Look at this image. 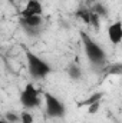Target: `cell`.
<instances>
[{
    "label": "cell",
    "instance_id": "7",
    "mask_svg": "<svg viewBox=\"0 0 122 123\" xmlns=\"http://www.w3.org/2000/svg\"><path fill=\"white\" fill-rule=\"evenodd\" d=\"M22 23L25 27H30V29H36L40 26L42 23V17L40 16H29V17H23Z\"/></svg>",
    "mask_w": 122,
    "mask_h": 123
},
{
    "label": "cell",
    "instance_id": "11",
    "mask_svg": "<svg viewBox=\"0 0 122 123\" xmlns=\"http://www.w3.org/2000/svg\"><path fill=\"white\" fill-rule=\"evenodd\" d=\"M92 13H95L96 16H106V9L103 7V4L98 3V4H95V6H93Z\"/></svg>",
    "mask_w": 122,
    "mask_h": 123
},
{
    "label": "cell",
    "instance_id": "14",
    "mask_svg": "<svg viewBox=\"0 0 122 123\" xmlns=\"http://www.w3.org/2000/svg\"><path fill=\"white\" fill-rule=\"evenodd\" d=\"M89 25H93L95 29H98L99 27V16H96L95 13H92L91 14V23Z\"/></svg>",
    "mask_w": 122,
    "mask_h": 123
},
{
    "label": "cell",
    "instance_id": "4",
    "mask_svg": "<svg viewBox=\"0 0 122 123\" xmlns=\"http://www.w3.org/2000/svg\"><path fill=\"white\" fill-rule=\"evenodd\" d=\"M20 102L25 107H36L39 105V92L34 89L33 85H26L25 90L22 92Z\"/></svg>",
    "mask_w": 122,
    "mask_h": 123
},
{
    "label": "cell",
    "instance_id": "1",
    "mask_svg": "<svg viewBox=\"0 0 122 123\" xmlns=\"http://www.w3.org/2000/svg\"><path fill=\"white\" fill-rule=\"evenodd\" d=\"M81 37H82V42H83V46H85V52H86V56L89 57V60L93 64L103 63L105 62V57H106L103 49L98 43H95L85 31H81Z\"/></svg>",
    "mask_w": 122,
    "mask_h": 123
},
{
    "label": "cell",
    "instance_id": "15",
    "mask_svg": "<svg viewBox=\"0 0 122 123\" xmlns=\"http://www.w3.org/2000/svg\"><path fill=\"white\" fill-rule=\"evenodd\" d=\"M98 110H99V102H95V103H92V105H89V107H88V112H89L91 115L96 113Z\"/></svg>",
    "mask_w": 122,
    "mask_h": 123
},
{
    "label": "cell",
    "instance_id": "5",
    "mask_svg": "<svg viewBox=\"0 0 122 123\" xmlns=\"http://www.w3.org/2000/svg\"><path fill=\"white\" fill-rule=\"evenodd\" d=\"M42 14V4L39 3V0H29L26 7L22 12L23 17H29V16H40Z\"/></svg>",
    "mask_w": 122,
    "mask_h": 123
},
{
    "label": "cell",
    "instance_id": "9",
    "mask_svg": "<svg viewBox=\"0 0 122 123\" xmlns=\"http://www.w3.org/2000/svg\"><path fill=\"white\" fill-rule=\"evenodd\" d=\"M69 76H70L72 79H79V77H81V69H79L78 64L72 63V64L69 66Z\"/></svg>",
    "mask_w": 122,
    "mask_h": 123
},
{
    "label": "cell",
    "instance_id": "8",
    "mask_svg": "<svg viewBox=\"0 0 122 123\" xmlns=\"http://www.w3.org/2000/svg\"><path fill=\"white\" fill-rule=\"evenodd\" d=\"M91 14H92V12L88 10V9H79V10L76 12V16H79V17L83 20V23H86V25L91 23Z\"/></svg>",
    "mask_w": 122,
    "mask_h": 123
},
{
    "label": "cell",
    "instance_id": "10",
    "mask_svg": "<svg viewBox=\"0 0 122 123\" xmlns=\"http://www.w3.org/2000/svg\"><path fill=\"white\" fill-rule=\"evenodd\" d=\"M101 96H102V93H95V94H92L89 99H86L85 102H82L81 103V106H89V105H92V103H95V102H99L101 100Z\"/></svg>",
    "mask_w": 122,
    "mask_h": 123
},
{
    "label": "cell",
    "instance_id": "2",
    "mask_svg": "<svg viewBox=\"0 0 122 123\" xmlns=\"http://www.w3.org/2000/svg\"><path fill=\"white\" fill-rule=\"evenodd\" d=\"M26 59H27V66H29V72L30 74L34 77V79H42V77H46L52 69L50 66L43 60L40 59L39 56H36L34 53L32 52H26Z\"/></svg>",
    "mask_w": 122,
    "mask_h": 123
},
{
    "label": "cell",
    "instance_id": "3",
    "mask_svg": "<svg viewBox=\"0 0 122 123\" xmlns=\"http://www.w3.org/2000/svg\"><path fill=\"white\" fill-rule=\"evenodd\" d=\"M45 100H46V112L52 117H61L65 115V106L62 105L59 99H56L50 93H45Z\"/></svg>",
    "mask_w": 122,
    "mask_h": 123
},
{
    "label": "cell",
    "instance_id": "6",
    "mask_svg": "<svg viewBox=\"0 0 122 123\" xmlns=\"http://www.w3.org/2000/svg\"><path fill=\"white\" fill-rule=\"evenodd\" d=\"M108 36H109V40L114 43V44H119L122 40V25L121 22H115L114 25L109 26L108 29Z\"/></svg>",
    "mask_w": 122,
    "mask_h": 123
},
{
    "label": "cell",
    "instance_id": "12",
    "mask_svg": "<svg viewBox=\"0 0 122 123\" xmlns=\"http://www.w3.org/2000/svg\"><path fill=\"white\" fill-rule=\"evenodd\" d=\"M20 120H22V123H33V116L29 112H23L20 116Z\"/></svg>",
    "mask_w": 122,
    "mask_h": 123
},
{
    "label": "cell",
    "instance_id": "16",
    "mask_svg": "<svg viewBox=\"0 0 122 123\" xmlns=\"http://www.w3.org/2000/svg\"><path fill=\"white\" fill-rule=\"evenodd\" d=\"M111 73H112V74H121V64L112 66V67H111Z\"/></svg>",
    "mask_w": 122,
    "mask_h": 123
},
{
    "label": "cell",
    "instance_id": "17",
    "mask_svg": "<svg viewBox=\"0 0 122 123\" xmlns=\"http://www.w3.org/2000/svg\"><path fill=\"white\" fill-rule=\"evenodd\" d=\"M0 123H9V122H4V120H0Z\"/></svg>",
    "mask_w": 122,
    "mask_h": 123
},
{
    "label": "cell",
    "instance_id": "13",
    "mask_svg": "<svg viewBox=\"0 0 122 123\" xmlns=\"http://www.w3.org/2000/svg\"><path fill=\"white\" fill-rule=\"evenodd\" d=\"M6 119H7V122H17V120H20L19 116L14 115V113H12V112H7L6 113Z\"/></svg>",
    "mask_w": 122,
    "mask_h": 123
}]
</instances>
